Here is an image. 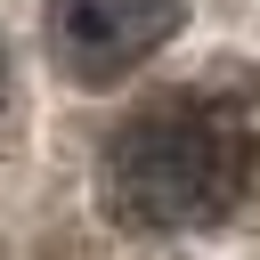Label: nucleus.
<instances>
[{"label": "nucleus", "mask_w": 260, "mask_h": 260, "mask_svg": "<svg viewBox=\"0 0 260 260\" xmlns=\"http://www.w3.org/2000/svg\"><path fill=\"white\" fill-rule=\"evenodd\" d=\"M260 130L236 98H154L106 138V203L130 228H211L252 187Z\"/></svg>", "instance_id": "obj_1"}, {"label": "nucleus", "mask_w": 260, "mask_h": 260, "mask_svg": "<svg viewBox=\"0 0 260 260\" xmlns=\"http://www.w3.org/2000/svg\"><path fill=\"white\" fill-rule=\"evenodd\" d=\"M179 32V0H49V57L65 81L106 89Z\"/></svg>", "instance_id": "obj_2"}, {"label": "nucleus", "mask_w": 260, "mask_h": 260, "mask_svg": "<svg viewBox=\"0 0 260 260\" xmlns=\"http://www.w3.org/2000/svg\"><path fill=\"white\" fill-rule=\"evenodd\" d=\"M0 106H8V49H0Z\"/></svg>", "instance_id": "obj_3"}]
</instances>
